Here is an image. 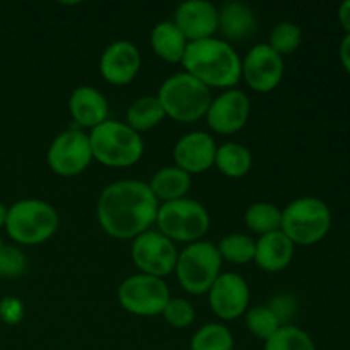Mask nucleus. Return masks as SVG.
I'll return each mask as SVG.
<instances>
[{"mask_svg": "<svg viewBox=\"0 0 350 350\" xmlns=\"http://www.w3.org/2000/svg\"><path fill=\"white\" fill-rule=\"evenodd\" d=\"M159 202L149 185L137 180L111 183L98 200V221L103 231L116 239H135L156 222Z\"/></svg>", "mask_w": 350, "mask_h": 350, "instance_id": "nucleus-1", "label": "nucleus"}, {"mask_svg": "<svg viewBox=\"0 0 350 350\" xmlns=\"http://www.w3.org/2000/svg\"><path fill=\"white\" fill-rule=\"evenodd\" d=\"M181 65L208 89H232L241 81L239 55L228 41L215 38L188 43Z\"/></svg>", "mask_w": 350, "mask_h": 350, "instance_id": "nucleus-2", "label": "nucleus"}, {"mask_svg": "<svg viewBox=\"0 0 350 350\" xmlns=\"http://www.w3.org/2000/svg\"><path fill=\"white\" fill-rule=\"evenodd\" d=\"M166 116L180 123L198 122L207 115L212 103L211 89L193 75L181 72L167 77L157 92Z\"/></svg>", "mask_w": 350, "mask_h": 350, "instance_id": "nucleus-3", "label": "nucleus"}, {"mask_svg": "<svg viewBox=\"0 0 350 350\" xmlns=\"http://www.w3.org/2000/svg\"><path fill=\"white\" fill-rule=\"evenodd\" d=\"M92 159L108 167H130L144 154V140L126 123L106 120L89 133Z\"/></svg>", "mask_w": 350, "mask_h": 350, "instance_id": "nucleus-4", "label": "nucleus"}, {"mask_svg": "<svg viewBox=\"0 0 350 350\" xmlns=\"http://www.w3.org/2000/svg\"><path fill=\"white\" fill-rule=\"evenodd\" d=\"M5 229L19 245H41L57 232L58 214L48 202L26 198L7 208Z\"/></svg>", "mask_w": 350, "mask_h": 350, "instance_id": "nucleus-5", "label": "nucleus"}, {"mask_svg": "<svg viewBox=\"0 0 350 350\" xmlns=\"http://www.w3.org/2000/svg\"><path fill=\"white\" fill-rule=\"evenodd\" d=\"M332 228V212L323 200L303 197L291 202L282 211L280 231L301 246L320 243Z\"/></svg>", "mask_w": 350, "mask_h": 350, "instance_id": "nucleus-6", "label": "nucleus"}, {"mask_svg": "<svg viewBox=\"0 0 350 350\" xmlns=\"http://www.w3.org/2000/svg\"><path fill=\"white\" fill-rule=\"evenodd\" d=\"M222 258L214 243H190L181 253L174 267L178 282L191 296H202L211 291L212 284L221 275Z\"/></svg>", "mask_w": 350, "mask_h": 350, "instance_id": "nucleus-7", "label": "nucleus"}, {"mask_svg": "<svg viewBox=\"0 0 350 350\" xmlns=\"http://www.w3.org/2000/svg\"><path fill=\"white\" fill-rule=\"evenodd\" d=\"M156 224L159 226L161 234L173 243L180 241L190 245L200 241L207 234L211 228V215L200 202L185 197L159 205Z\"/></svg>", "mask_w": 350, "mask_h": 350, "instance_id": "nucleus-8", "label": "nucleus"}, {"mask_svg": "<svg viewBox=\"0 0 350 350\" xmlns=\"http://www.w3.org/2000/svg\"><path fill=\"white\" fill-rule=\"evenodd\" d=\"M171 299L166 282L159 277L137 273L129 277L118 287V303L135 317H157L163 314Z\"/></svg>", "mask_w": 350, "mask_h": 350, "instance_id": "nucleus-9", "label": "nucleus"}, {"mask_svg": "<svg viewBox=\"0 0 350 350\" xmlns=\"http://www.w3.org/2000/svg\"><path fill=\"white\" fill-rule=\"evenodd\" d=\"M46 163L55 174L72 178L81 174L92 163L89 135L79 129L58 133L46 152Z\"/></svg>", "mask_w": 350, "mask_h": 350, "instance_id": "nucleus-10", "label": "nucleus"}, {"mask_svg": "<svg viewBox=\"0 0 350 350\" xmlns=\"http://www.w3.org/2000/svg\"><path fill=\"white\" fill-rule=\"evenodd\" d=\"M132 260L146 275L164 279L174 272L178 250L170 238L157 231H147L137 236L132 245Z\"/></svg>", "mask_w": 350, "mask_h": 350, "instance_id": "nucleus-11", "label": "nucleus"}, {"mask_svg": "<svg viewBox=\"0 0 350 350\" xmlns=\"http://www.w3.org/2000/svg\"><path fill=\"white\" fill-rule=\"evenodd\" d=\"M241 77L253 91H273L282 82L284 58L267 43L255 44L241 60Z\"/></svg>", "mask_w": 350, "mask_h": 350, "instance_id": "nucleus-12", "label": "nucleus"}, {"mask_svg": "<svg viewBox=\"0 0 350 350\" xmlns=\"http://www.w3.org/2000/svg\"><path fill=\"white\" fill-rule=\"evenodd\" d=\"M250 109H252V105L245 92L239 89H228L221 96L212 99L205 118L215 133L231 135L246 125L250 118Z\"/></svg>", "mask_w": 350, "mask_h": 350, "instance_id": "nucleus-13", "label": "nucleus"}, {"mask_svg": "<svg viewBox=\"0 0 350 350\" xmlns=\"http://www.w3.org/2000/svg\"><path fill=\"white\" fill-rule=\"evenodd\" d=\"M207 294L212 311L221 320L232 321L248 311V284L238 273H221Z\"/></svg>", "mask_w": 350, "mask_h": 350, "instance_id": "nucleus-14", "label": "nucleus"}, {"mask_svg": "<svg viewBox=\"0 0 350 350\" xmlns=\"http://www.w3.org/2000/svg\"><path fill=\"white\" fill-rule=\"evenodd\" d=\"M173 23L188 43L208 40L219 27V10L207 0H188L178 5Z\"/></svg>", "mask_w": 350, "mask_h": 350, "instance_id": "nucleus-15", "label": "nucleus"}, {"mask_svg": "<svg viewBox=\"0 0 350 350\" xmlns=\"http://www.w3.org/2000/svg\"><path fill=\"white\" fill-rule=\"evenodd\" d=\"M140 51L130 41H115L103 51L99 72L111 85H126L140 70Z\"/></svg>", "mask_w": 350, "mask_h": 350, "instance_id": "nucleus-16", "label": "nucleus"}, {"mask_svg": "<svg viewBox=\"0 0 350 350\" xmlns=\"http://www.w3.org/2000/svg\"><path fill=\"white\" fill-rule=\"evenodd\" d=\"M215 152H217V146L208 133L190 132L178 140L173 157L176 167L191 176V174L211 170L215 163Z\"/></svg>", "mask_w": 350, "mask_h": 350, "instance_id": "nucleus-17", "label": "nucleus"}, {"mask_svg": "<svg viewBox=\"0 0 350 350\" xmlns=\"http://www.w3.org/2000/svg\"><path fill=\"white\" fill-rule=\"evenodd\" d=\"M68 109L79 126L96 129L108 118V101L101 91L91 85L74 89L68 99Z\"/></svg>", "mask_w": 350, "mask_h": 350, "instance_id": "nucleus-18", "label": "nucleus"}, {"mask_svg": "<svg viewBox=\"0 0 350 350\" xmlns=\"http://www.w3.org/2000/svg\"><path fill=\"white\" fill-rule=\"evenodd\" d=\"M294 256V243L282 231L260 236L255 248L253 262L269 273L280 272L286 269Z\"/></svg>", "mask_w": 350, "mask_h": 350, "instance_id": "nucleus-19", "label": "nucleus"}, {"mask_svg": "<svg viewBox=\"0 0 350 350\" xmlns=\"http://www.w3.org/2000/svg\"><path fill=\"white\" fill-rule=\"evenodd\" d=\"M258 21L255 10L243 2H228L219 10V27L222 36L229 41L248 40L255 34Z\"/></svg>", "mask_w": 350, "mask_h": 350, "instance_id": "nucleus-20", "label": "nucleus"}, {"mask_svg": "<svg viewBox=\"0 0 350 350\" xmlns=\"http://www.w3.org/2000/svg\"><path fill=\"white\" fill-rule=\"evenodd\" d=\"M150 44L161 60L167 64H181L188 41L173 21H163L154 26L150 33Z\"/></svg>", "mask_w": 350, "mask_h": 350, "instance_id": "nucleus-21", "label": "nucleus"}, {"mask_svg": "<svg viewBox=\"0 0 350 350\" xmlns=\"http://www.w3.org/2000/svg\"><path fill=\"white\" fill-rule=\"evenodd\" d=\"M191 187V176L176 166L163 167L150 178L149 188L157 202H173L187 197Z\"/></svg>", "mask_w": 350, "mask_h": 350, "instance_id": "nucleus-22", "label": "nucleus"}, {"mask_svg": "<svg viewBox=\"0 0 350 350\" xmlns=\"http://www.w3.org/2000/svg\"><path fill=\"white\" fill-rule=\"evenodd\" d=\"M253 157L252 152L245 146L236 142H228L217 147L215 163L217 170L228 178H243L252 170Z\"/></svg>", "mask_w": 350, "mask_h": 350, "instance_id": "nucleus-23", "label": "nucleus"}, {"mask_svg": "<svg viewBox=\"0 0 350 350\" xmlns=\"http://www.w3.org/2000/svg\"><path fill=\"white\" fill-rule=\"evenodd\" d=\"M164 116L166 113H164L157 96H146V98L137 99L126 109V125L135 130L137 133L147 132L159 125Z\"/></svg>", "mask_w": 350, "mask_h": 350, "instance_id": "nucleus-24", "label": "nucleus"}, {"mask_svg": "<svg viewBox=\"0 0 350 350\" xmlns=\"http://www.w3.org/2000/svg\"><path fill=\"white\" fill-rule=\"evenodd\" d=\"M245 222L252 232L258 236L280 231L282 224V211L269 202H256L250 205L245 214Z\"/></svg>", "mask_w": 350, "mask_h": 350, "instance_id": "nucleus-25", "label": "nucleus"}, {"mask_svg": "<svg viewBox=\"0 0 350 350\" xmlns=\"http://www.w3.org/2000/svg\"><path fill=\"white\" fill-rule=\"evenodd\" d=\"M255 239L248 234H239V232L224 236L217 245L221 258L229 260L236 265H246V263L253 262L255 260Z\"/></svg>", "mask_w": 350, "mask_h": 350, "instance_id": "nucleus-26", "label": "nucleus"}, {"mask_svg": "<svg viewBox=\"0 0 350 350\" xmlns=\"http://www.w3.org/2000/svg\"><path fill=\"white\" fill-rule=\"evenodd\" d=\"M234 338L228 327L221 323L204 325L191 337L190 350H232Z\"/></svg>", "mask_w": 350, "mask_h": 350, "instance_id": "nucleus-27", "label": "nucleus"}, {"mask_svg": "<svg viewBox=\"0 0 350 350\" xmlns=\"http://www.w3.org/2000/svg\"><path fill=\"white\" fill-rule=\"evenodd\" d=\"M265 350H317V347L313 338L303 328L284 325L265 340Z\"/></svg>", "mask_w": 350, "mask_h": 350, "instance_id": "nucleus-28", "label": "nucleus"}, {"mask_svg": "<svg viewBox=\"0 0 350 350\" xmlns=\"http://www.w3.org/2000/svg\"><path fill=\"white\" fill-rule=\"evenodd\" d=\"M245 323L250 334L255 335L260 340H269L282 327L279 318L272 313L269 306H255L246 311Z\"/></svg>", "mask_w": 350, "mask_h": 350, "instance_id": "nucleus-29", "label": "nucleus"}, {"mask_svg": "<svg viewBox=\"0 0 350 350\" xmlns=\"http://www.w3.org/2000/svg\"><path fill=\"white\" fill-rule=\"evenodd\" d=\"M301 40H303L301 27L297 24L286 21V23H279L273 27L267 44L284 58V55H291L299 48Z\"/></svg>", "mask_w": 350, "mask_h": 350, "instance_id": "nucleus-30", "label": "nucleus"}, {"mask_svg": "<svg viewBox=\"0 0 350 350\" xmlns=\"http://www.w3.org/2000/svg\"><path fill=\"white\" fill-rule=\"evenodd\" d=\"M164 320L173 328H187L195 321V310L183 297H171L163 311Z\"/></svg>", "mask_w": 350, "mask_h": 350, "instance_id": "nucleus-31", "label": "nucleus"}, {"mask_svg": "<svg viewBox=\"0 0 350 350\" xmlns=\"http://www.w3.org/2000/svg\"><path fill=\"white\" fill-rule=\"evenodd\" d=\"M26 270V256L17 246H5L0 250V277L16 279Z\"/></svg>", "mask_w": 350, "mask_h": 350, "instance_id": "nucleus-32", "label": "nucleus"}, {"mask_svg": "<svg viewBox=\"0 0 350 350\" xmlns=\"http://www.w3.org/2000/svg\"><path fill=\"white\" fill-rule=\"evenodd\" d=\"M24 318V304L19 297L7 296L0 301V320L9 327H16Z\"/></svg>", "mask_w": 350, "mask_h": 350, "instance_id": "nucleus-33", "label": "nucleus"}, {"mask_svg": "<svg viewBox=\"0 0 350 350\" xmlns=\"http://www.w3.org/2000/svg\"><path fill=\"white\" fill-rule=\"evenodd\" d=\"M267 306H269L270 310H272V313L279 318V321L282 323V327H284V323L289 320V318L294 317V313H296V310H297L296 299H294L293 296H287V294L273 297V299L270 301Z\"/></svg>", "mask_w": 350, "mask_h": 350, "instance_id": "nucleus-34", "label": "nucleus"}, {"mask_svg": "<svg viewBox=\"0 0 350 350\" xmlns=\"http://www.w3.org/2000/svg\"><path fill=\"white\" fill-rule=\"evenodd\" d=\"M338 55H340V62H342V65H344L345 72L350 75V34H347V36L342 40Z\"/></svg>", "mask_w": 350, "mask_h": 350, "instance_id": "nucleus-35", "label": "nucleus"}, {"mask_svg": "<svg viewBox=\"0 0 350 350\" xmlns=\"http://www.w3.org/2000/svg\"><path fill=\"white\" fill-rule=\"evenodd\" d=\"M338 21H340L342 27L347 31V34H350V0H345L338 7Z\"/></svg>", "mask_w": 350, "mask_h": 350, "instance_id": "nucleus-36", "label": "nucleus"}, {"mask_svg": "<svg viewBox=\"0 0 350 350\" xmlns=\"http://www.w3.org/2000/svg\"><path fill=\"white\" fill-rule=\"evenodd\" d=\"M5 219H7V207L0 202V228L5 226Z\"/></svg>", "mask_w": 350, "mask_h": 350, "instance_id": "nucleus-37", "label": "nucleus"}, {"mask_svg": "<svg viewBox=\"0 0 350 350\" xmlns=\"http://www.w3.org/2000/svg\"><path fill=\"white\" fill-rule=\"evenodd\" d=\"M3 248V243H2V238H0V250Z\"/></svg>", "mask_w": 350, "mask_h": 350, "instance_id": "nucleus-38", "label": "nucleus"}]
</instances>
